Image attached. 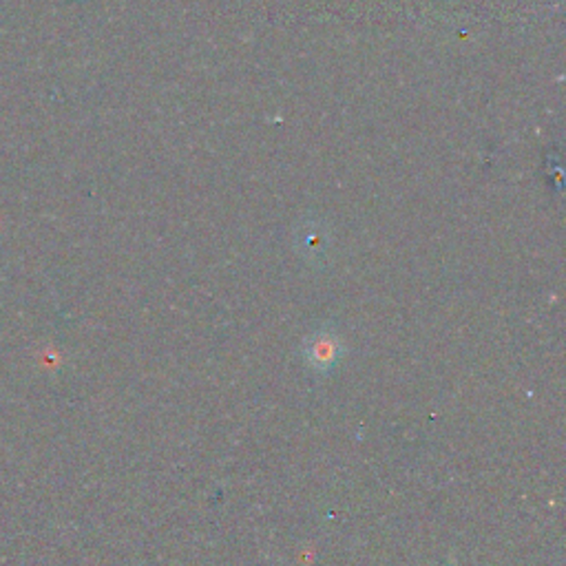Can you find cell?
I'll return each mask as SVG.
<instances>
[{
	"label": "cell",
	"mask_w": 566,
	"mask_h": 566,
	"mask_svg": "<svg viewBox=\"0 0 566 566\" xmlns=\"http://www.w3.org/2000/svg\"><path fill=\"white\" fill-rule=\"evenodd\" d=\"M341 356H343V345L335 332L319 330L312 337H307V341L303 343V359L314 372L319 374L332 372L339 365Z\"/></svg>",
	"instance_id": "6da1fadb"
}]
</instances>
